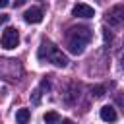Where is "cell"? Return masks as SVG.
Returning a JSON list of instances; mask_svg holds the SVG:
<instances>
[{
  "instance_id": "cell-1",
  "label": "cell",
  "mask_w": 124,
  "mask_h": 124,
  "mask_svg": "<svg viewBox=\"0 0 124 124\" xmlns=\"http://www.w3.org/2000/svg\"><path fill=\"white\" fill-rule=\"evenodd\" d=\"M68 39V50L74 54H81L85 45L91 41V29L85 25H78V27H70L66 33Z\"/></svg>"
},
{
  "instance_id": "cell-2",
  "label": "cell",
  "mask_w": 124,
  "mask_h": 124,
  "mask_svg": "<svg viewBox=\"0 0 124 124\" xmlns=\"http://www.w3.org/2000/svg\"><path fill=\"white\" fill-rule=\"evenodd\" d=\"M37 56H39V60L52 62V64L58 66V68H66V66H68V58H66V54H64L58 46H54V43H50V41H43V43H41Z\"/></svg>"
},
{
  "instance_id": "cell-3",
  "label": "cell",
  "mask_w": 124,
  "mask_h": 124,
  "mask_svg": "<svg viewBox=\"0 0 124 124\" xmlns=\"http://www.w3.org/2000/svg\"><path fill=\"white\" fill-rule=\"evenodd\" d=\"M0 45H2V48H8V50L10 48H16L19 45V33H17V29L16 27H6L2 31Z\"/></svg>"
},
{
  "instance_id": "cell-4",
  "label": "cell",
  "mask_w": 124,
  "mask_h": 124,
  "mask_svg": "<svg viewBox=\"0 0 124 124\" xmlns=\"http://www.w3.org/2000/svg\"><path fill=\"white\" fill-rule=\"evenodd\" d=\"M72 14L76 17H93L95 16V10L91 6H87V4H76L74 10H72Z\"/></svg>"
},
{
  "instance_id": "cell-5",
  "label": "cell",
  "mask_w": 124,
  "mask_h": 124,
  "mask_svg": "<svg viewBox=\"0 0 124 124\" xmlns=\"http://www.w3.org/2000/svg\"><path fill=\"white\" fill-rule=\"evenodd\" d=\"M23 19L27 23H39V21H43V10L41 8H29L23 14Z\"/></svg>"
},
{
  "instance_id": "cell-6",
  "label": "cell",
  "mask_w": 124,
  "mask_h": 124,
  "mask_svg": "<svg viewBox=\"0 0 124 124\" xmlns=\"http://www.w3.org/2000/svg\"><path fill=\"white\" fill-rule=\"evenodd\" d=\"M101 118L105 120V122H116V118H118V114H116V110H114V107H110V105H105V107H101Z\"/></svg>"
},
{
  "instance_id": "cell-7",
  "label": "cell",
  "mask_w": 124,
  "mask_h": 124,
  "mask_svg": "<svg viewBox=\"0 0 124 124\" xmlns=\"http://www.w3.org/2000/svg\"><path fill=\"white\" fill-rule=\"evenodd\" d=\"M29 116H31L29 108H19V110L16 112V120H17V124H27V122H29Z\"/></svg>"
},
{
  "instance_id": "cell-8",
  "label": "cell",
  "mask_w": 124,
  "mask_h": 124,
  "mask_svg": "<svg viewBox=\"0 0 124 124\" xmlns=\"http://www.w3.org/2000/svg\"><path fill=\"white\" fill-rule=\"evenodd\" d=\"M43 120H45L46 124H56V122L60 120V116H58V112H54V110H50V112H45V116H43Z\"/></svg>"
},
{
  "instance_id": "cell-9",
  "label": "cell",
  "mask_w": 124,
  "mask_h": 124,
  "mask_svg": "<svg viewBox=\"0 0 124 124\" xmlns=\"http://www.w3.org/2000/svg\"><path fill=\"white\" fill-rule=\"evenodd\" d=\"M105 85H95V87H91V95L93 97H103L105 95Z\"/></svg>"
},
{
  "instance_id": "cell-10",
  "label": "cell",
  "mask_w": 124,
  "mask_h": 124,
  "mask_svg": "<svg viewBox=\"0 0 124 124\" xmlns=\"http://www.w3.org/2000/svg\"><path fill=\"white\" fill-rule=\"evenodd\" d=\"M39 101H41V89H35L33 91V103L39 105Z\"/></svg>"
},
{
  "instance_id": "cell-11",
  "label": "cell",
  "mask_w": 124,
  "mask_h": 124,
  "mask_svg": "<svg viewBox=\"0 0 124 124\" xmlns=\"http://www.w3.org/2000/svg\"><path fill=\"white\" fill-rule=\"evenodd\" d=\"M48 87H50V85H48V81H46V79H43V81H41V89H46V91H48Z\"/></svg>"
},
{
  "instance_id": "cell-12",
  "label": "cell",
  "mask_w": 124,
  "mask_h": 124,
  "mask_svg": "<svg viewBox=\"0 0 124 124\" xmlns=\"http://www.w3.org/2000/svg\"><path fill=\"white\" fill-rule=\"evenodd\" d=\"M25 4V0H14V6L16 8H19V6H23Z\"/></svg>"
},
{
  "instance_id": "cell-13",
  "label": "cell",
  "mask_w": 124,
  "mask_h": 124,
  "mask_svg": "<svg viewBox=\"0 0 124 124\" xmlns=\"http://www.w3.org/2000/svg\"><path fill=\"white\" fill-rule=\"evenodd\" d=\"M110 39H112V35L108 33V29H105V41H110Z\"/></svg>"
},
{
  "instance_id": "cell-14",
  "label": "cell",
  "mask_w": 124,
  "mask_h": 124,
  "mask_svg": "<svg viewBox=\"0 0 124 124\" xmlns=\"http://www.w3.org/2000/svg\"><path fill=\"white\" fill-rule=\"evenodd\" d=\"M10 4V0H0V8H6Z\"/></svg>"
},
{
  "instance_id": "cell-15",
  "label": "cell",
  "mask_w": 124,
  "mask_h": 124,
  "mask_svg": "<svg viewBox=\"0 0 124 124\" xmlns=\"http://www.w3.org/2000/svg\"><path fill=\"white\" fill-rule=\"evenodd\" d=\"M8 21V16H0V23H6Z\"/></svg>"
},
{
  "instance_id": "cell-16",
  "label": "cell",
  "mask_w": 124,
  "mask_h": 124,
  "mask_svg": "<svg viewBox=\"0 0 124 124\" xmlns=\"http://www.w3.org/2000/svg\"><path fill=\"white\" fill-rule=\"evenodd\" d=\"M62 124H74V122H72V120H64Z\"/></svg>"
}]
</instances>
